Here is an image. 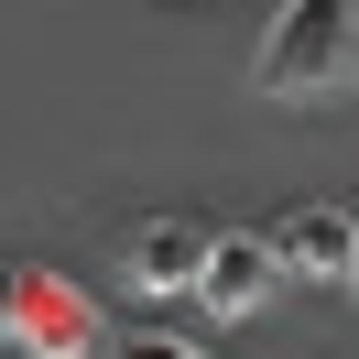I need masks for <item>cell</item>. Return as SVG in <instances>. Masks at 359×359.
Masks as SVG:
<instances>
[{"mask_svg": "<svg viewBox=\"0 0 359 359\" xmlns=\"http://www.w3.org/2000/svg\"><path fill=\"white\" fill-rule=\"evenodd\" d=\"M250 88L262 98H337V88H359V0H272Z\"/></svg>", "mask_w": 359, "mask_h": 359, "instance_id": "cell-1", "label": "cell"}, {"mask_svg": "<svg viewBox=\"0 0 359 359\" xmlns=\"http://www.w3.org/2000/svg\"><path fill=\"white\" fill-rule=\"evenodd\" d=\"M11 348H22V359H88V348H98V305L66 283V272H22Z\"/></svg>", "mask_w": 359, "mask_h": 359, "instance_id": "cell-2", "label": "cell"}, {"mask_svg": "<svg viewBox=\"0 0 359 359\" xmlns=\"http://www.w3.org/2000/svg\"><path fill=\"white\" fill-rule=\"evenodd\" d=\"M272 283H283V262H272L262 229H218V240H207V272H196V305L207 316H262Z\"/></svg>", "mask_w": 359, "mask_h": 359, "instance_id": "cell-3", "label": "cell"}, {"mask_svg": "<svg viewBox=\"0 0 359 359\" xmlns=\"http://www.w3.org/2000/svg\"><path fill=\"white\" fill-rule=\"evenodd\" d=\"M207 240H218V229H196V218H142L131 240H120V283L131 294H196Z\"/></svg>", "mask_w": 359, "mask_h": 359, "instance_id": "cell-4", "label": "cell"}, {"mask_svg": "<svg viewBox=\"0 0 359 359\" xmlns=\"http://www.w3.org/2000/svg\"><path fill=\"white\" fill-rule=\"evenodd\" d=\"M272 262H283L294 283H348L359 272V218L348 207H294V218L272 229Z\"/></svg>", "mask_w": 359, "mask_h": 359, "instance_id": "cell-5", "label": "cell"}, {"mask_svg": "<svg viewBox=\"0 0 359 359\" xmlns=\"http://www.w3.org/2000/svg\"><path fill=\"white\" fill-rule=\"evenodd\" d=\"M109 359H207V348H196V337H120Z\"/></svg>", "mask_w": 359, "mask_h": 359, "instance_id": "cell-6", "label": "cell"}, {"mask_svg": "<svg viewBox=\"0 0 359 359\" xmlns=\"http://www.w3.org/2000/svg\"><path fill=\"white\" fill-rule=\"evenodd\" d=\"M11 305H22V262H0V348H11Z\"/></svg>", "mask_w": 359, "mask_h": 359, "instance_id": "cell-7", "label": "cell"}, {"mask_svg": "<svg viewBox=\"0 0 359 359\" xmlns=\"http://www.w3.org/2000/svg\"><path fill=\"white\" fill-rule=\"evenodd\" d=\"M348 294H359V272H348Z\"/></svg>", "mask_w": 359, "mask_h": 359, "instance_id": "cell-8", "label": "cell"}]
</instances>
